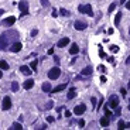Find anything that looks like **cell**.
Returning <instances> with one entry per match:
<instances>
[{
  "label": "cell",
  "instance_id": "cell-13",
  "mask_svg": "<svg viewBox=\"0 0 130 130\" xmlns=\"http://www.w3.org/2000/svg\"><path fill=\"white\" fill-rule=\"evenodd\" d=\"M99 123H101L103 127H108V126H109V123H110V119H109L108 116H103V117H101Z\"/></svg>",
  "mask_w": 130,
  "mask_h": 130
},
{
  "label": "cell",
  "instance_id": "cell-31",
  "mask_svg": "<svg viewBox=\"0 0 130 130\" xmlns=\"http://www.w3.org/2000/svg\"><path fill=\"white\" fill-rule=\"evenodd\" d=\"M120 93H122V96H123V98H126L127 92H126V89H124V88H122V89H120Z\"/></svg>",
  "mask_w": 130,
  "mask_h": 130
},
{
  "label": "cell",
  "instance_id": "cell-27",
  "mask_svg": "<svg viewBox=\"0 0 130 130\" xmlns=\"http://www.w3.org/2000/svg\"><path fill=\"white\" fill-rule=\"evenodd\" d=\"M105 116H113L112 115V112H110V110H109V106H105Z\"/></svg>",
  "mask_w": 130,
  "mask_h": 130
},
{
  "label": "cell",
  "instance_id": "cell-24",
  "mask_svg": "<svg viewBox=\"0 0 130 130\" xmlns=\"http://www.w3.org/2000/svg\"><path fill=\"white\" fill-rule=\"evenodd\" d=\"M59 14L65 16V17H68V16H69V11L67 10V9H64V7H62V9H59Z\"/></svg>",
  "mask_w": 130,
  "mask_h": 130
},
{
  "label": "cell",
  "instance_id": "cell-23",
  "mask_svg": "<svg viewBox=\"0 0 130 130\" xmlns=\"http://www.w3.org/2000/svg\"><path fill=\"white\" fill-rule=\"evenodd\" d=\"M120 20H122V13H117V14H116V18H115V24L119 25L120 24Z\"/></svg>",
  "mask_w": 130,
  "mask_h": 130
},
{
  "label": "cell",
  "instance_id": "cell-9",
  "mask_svg": "<svg viewBox=\"0 0 130 130\" xmlns=\"http://www.w3.org/2000/svg\"><path fill=\"white\" fill-rule=\"evenodd\" d=\"M85 110H86V106L85 105H78V106H75V109H74V113H75V115H83Z\"/></svg>",
  "mask_w": 130,
  "mask_h": 130
},
{
  "label": "cell",
  "instance_id": "cell-16",
  "mask_svg": "<svg viewBox=\"0 0 130 130\" xmlns=\"http://www.w3.org/2000/svg\"><path fill=\"white\" fill-rule=\"evenodd\" d=\"M20 71H21L24 75H30V74L32 72L31 69H30V67H27V65H23V67H20Z\"/></svg>",
  "mask_w": 130,
  "mask_h": 130
},
{
  "label": "cell",
  "instance_id": "cell-15",
  "mask_svg": "<svg viewBox=\"0 0 130 130\" xmlns=\"http://www.w3.org/2000/svg\"><path fill=\"white\" fill-rule=\"evenodd\" d=\"M78 52H79V47H78V45H76V44L74 43L72 45H71V48H69V54L75 55V54H78Z\"/></svg>",
  "mask_w": 130,
  "mask_h": 130
},
{
  "label": "cell",
  "instance_id": "cell-3",
  "mask_svg": "<svg viewBox=\"0 0 130 130\" xmlns=\"http://www.w3.org/2000/svg\"><path fill=\"white\" fill-rule=\"evenodd\" d=\"M59 75H61V69L58 68V67H55V68H51L50 71H48V78L50 79H58L59 78Z\"/></svg>",
  "mask_w": 130,
  "mask_h": 130
},
{
  "label": "cell",
  "instance_id": "cell-34",
  "mask_svg": "<svg viewBox=\"0 0 130 130\" xmlns=\"http://www.w3.org/2000/svg\"><path fill=\"white\" fill-rule=\"evenodd\" d=\"M54 120H55V119L52 117V116H48V117H47V122H48V123H52Z\"/></svg>",
  "mask_w": 130,
  "mask_h": 130
},
{
  "label": "cell",
  "instance_id": "cell-30",
  "mask_svg": "<svg viewBox=\"0 0 130 130\" xmlns=\"http://www.w3.org/2000/svg\"><path fill=\"white\" fill-rule=\"evenodd\" d=\"M110 51H112V52H117V51H119V47H117V45H112V47H110Z\"/></svg>",
  "mask_w": 130,
  "mask_h": 130
},
{
  "label": "cell",
  "instance_id": "cell-7",
  "mask_svg": "<svg viewBox=\"0 0 130 130\" xmlns=\"http://www.w3.org/2000/svg\"><path fill=\"white\" fill-rule=\"evenodd\" d=\"M21 48H23V45H21V43H18V41H16V43H13L9 47V50L11 51V52H18V51H21Z\"/></svg>",
  "mask_w": 130,
  "mask_h": 130
},
{
  "label": "cell",
  "instance_id": "cell-38",
  "mask_svg": "<svg viewBox=\"0 0 130 130\" xmlns=\"http://www.w3.org/2000/svg\"><path fill=\"white\" fill-rule=\"evenodd\" d=\"M37 34H38V31H37V30H32V32H31V37H36Z\"/></svg>",
  "mask_w": 130,
  "mask_h": 130
},
{
  "label": "cell",
  "instance_id": "cell-40",
  "mask_svg": "<svg viewBox=\"0 0 130 130\" xmlns=\"http://www.w3.org/2000/svg\"><path fill=\"white\" fill-rule=\"evenodd\" d=\"M65 116H67V117H71V112H69V110H65Z\"/></svg>",
  "mask_w": 130,
  "mask_h": 130
},
{
  "label": "cell",
  "instance_id": "cell-42",
  "mask_svg": "<svg viewBox=\"0 0 130 130\" xmlns=\"http://www.w3.org/2000/svg\"><path fill=\"white\" fill-rule=\"evenodd\" d=\"M58 16V11L57 10H52V17H57Z\"/></svg>",
  "mask_w": 130,
  "mask_h": 130
},
{
  "label": "cell",
  "instance_id": "cell-41",
  "mask_svg": "<svg viewBox=\"0 0 130 130\" xmlns=\"http://www.w3.org/2000/svg\"><path fill=\"white\" fill-rule=\"evenodd\" d=\"M108 61H109V62H112V64H113V62H115V58H113V57H109V58H108Z\"/></svg>",
  "mask_w": 130,
  "mask_h": 130
},
{
  "label": "cell",
  "instance_id": "cell-14",
  "mask_svg": "<svg viewBox=\"0 0 130 130\" xmlns=\"http://www.w3.org/2000/svg\"><path fill=\"white\" fill-rule=\"evenodd\" d=\"M16 23V17H13V16H10V17H7L6 20L3 21L4 25H13Z\"/></svg>",
  "mask_w": 130,
  "mask_h": 130
},
{
  "label": "cell",
  "instance_id": "cell-44",
  "mask_svg": "<svg viewBox=\"0 0 130 130\" xmlns=\"http://www.w3.org/2000/svg\"><path fill=\"white\" fill-rule=\"evenodd\" d=\"M54 59H55V62H57V64L59 62V57H54Z\"/></svg>",
  "mask_w": 130,
  "mask_h": 130
},
{
  "label": "cell",
  "instance_id": "cell-33",
  "mask_svg": "<svg viewBox=\"0 0 130 130\" xmlns=\"http://www.w3.org/2000/svg\"><path fill=\"white\" fill-rule=\"evenodd\" d=\"M52 106H54V102H52V101H50V102L47 103V109H51Z\"/></svg>",
  "mask_w": 130,
  "mask_h": 130
},
{
  "label": "cell",
  "instance_id": "cell-2",
  "mask_svg": "<svg viewBox=\"0 0 130 130\" xmlns=\"http://www.w3.org/2000/svg\"><path fill=\"white\" fill-rule=\"evenodd\" d=\"M78 10L82 13V14H86V16H93V11H92V6L90 4H81L79 7H78Z\"/></svg>",
  "mask_w": 130,
  "mask_h": 130
},
{
  "label": "cell",
  "instance_id": "cell-11",
  "mask_svg": "<svg viewBox=\"0 0 130 130\" xmlns=\"http://www.w3.org/2000/svg\"><path fill=\"white\" fill-rule=\"evenodd\" d=\"M65 88H67V83H61V85H58V86H55L54 89L50 90V93H57V92H61V90H64Z\"/></svg>",
  "mask_w": 130,
  "mask_h": 130
},
{
  "label": "cell",
  "instance_id": "cell-32",
  "mask_svg": "<svg viewBox=\"0 0 130 130\" xmlns=\"http://www.w3.org/2000/svg\"><path fill=\"white\" fill-rule=\"evenodd\" d=\"M98 48H99V55H101V57L103 58V57H105V52H103V50H102V47H98Z\"/></svg>",
  "mask_w": 130,
  "mask_h": 130
},
{
  "label": "cell",
  "instance_id": "cell-46",
  "mask_svg": "<svg viewBox=\"0 0 130 130\" xmlns=\"http://www.w3.org/2000/svg\"><path fill=\"white\" fill-rule=\"evenodd\" d=\"M124 2H126V0H120L119 3H120V4H122V3H124Z\"/></svg>",
  "mask_w": 130,
  "mask_h": 130
},
{
  "label": "cell",
  "instance_id": "cell-39",
  "mask_svg": "<svg viewBox=\"0 0 130 130\" xmlns=\"http://www.w3.org/2000/svg\"><path fill=\"white\" fill-rule=\"evenodd\" d=\"M54 54V48H50V50H48V55H52Z\"/></svg>",
  "mask_w": 130,
  "mask_h": 130
},
{
  "label": "cell",
  "instance_id": "cell-22",
  "mask_svg": "<svg viewBox=\"0 0 130 130\" xmlns=\"http://www.w3.org/2000/svg\"><path fill=\"white\" fill-rule=\"evenodd\" d=\"M0 69H9V64L4 59H0Z\"/></svg>",
  "mask_w": 130,
  "mask_h": 130
},
{
  "label": "cell",
  "instance_id": "cell-21",
  "mask_svg": "<svg viewBox=\"0 0 130 130\" xmlns=\"http://www.w3.org/2000/svg\"><path fill=\"white\" fill-rule=\"evenodd\" d=\"M21 129H23V126L20 123H13L11 127H10V130H21Z\"/></svg>",
  "mask_w": 130,
  "mask_h": 130
},
{
  "label": "cell",
  "instance_id": "cell-10",
  "mask_svg": "<svg viewBox=\"0 0 130 130\" xmlns=\"http://www.w3.org/2000/svg\"><path fill=\"white\" fill-rule=\"evenodd\" d=\"M68 44H69V38H68V37H64V38H61V40L57 43V47L64 48L65 45H68Z\"/></svg>",
  "mask_w": 130,
  "mask_h": 130
},
{
  "label": "cell",
  "instance_id": "cell-36",
  "mask_svg": "<svg viewBox=\"0 0 130 130\" xmlns=\"http://www.w3.org/2000/svg\"><path fill=\"white\" fill-rule=\"evenodd\" d=\"M115 109H116V115L119 116V115H120V113H122V109H120V108H119V106H117V108H115Z\"/></svg>",
  "mask_w": 130,
  "mask_h": 130
},
{
  "label": "cell",
  "instance_id": "cell-17",
  "mask_svg": "<svg viewBox=\"0 0 130 130\" xmlns=\"http://www.w3.org/2000/svg\"><path fill=\"white\" fill-rule=\"evenodd\" d=\"M81 72H82V75H83V76L90 75V74H92V67H85V68H83Z\"/></svg>",
  "mask_w": 130,
  "mask_h": 130
},
{
  "label": "cell",
  "instance_id": "cell-18",
  "mask_svg": "<svg viewBox=\"0 0 130 130\" xmlns=\"http://www.w3.org/2000/svg\"><path fill=\"white\" fill-rule=\"evenodd\" d=\"M75 95H76L75 88H71V89H69V92H68V95H67V98H68V99H74V98H75Z\"/></svg>",
  "mask_w": 130,
  "mask_h": 130
},
{
  "label": "cell",
  "instance_id": "cell-43",
  "mask_svg": "<svg viewBox=\"0 0 130 130\" xmlns=\"http://www.w3.org/2000/svg\"><path fill=\"white\" fill-rule=\"evenodd\" d=\"M101 81L102 82H106V76H101Z\"/></svg>",
  "mask_w": 130,
  "mask_h": 130
},
{
  "label": "cell",
  "instance_id": "cell-1",
  "mask_svg": "<svg viewBox=\"0 0 130 130\" xmlns=\"http://www.w3.org/2000/svg\"><path fill=\"white\" fill-rule=\"evenodd\" d=\"M18 41V32L16 30H7L4 31L2 36H0V50L2 51H6L9 50L13 43Z\"/></svg>",
  "mask_w": 130,
  "mask_h": 130
},
{
  "label": "cell",
  "instance_id": "cell-25",
  "mask_svg": "<svg viewBox=\"0 0 130 130\" xmlns=\"http://www.w3.org/2000/svg\"><path fill=\"white\" fill-rule=\"evenodd\" d=\"M18 88H20V86H18V82H13V83H11V90H13V92H17Z\"/></svg>",
  "mask_w": 130,
  "mask_h": 130
},
{
  "label": "cell",
  "instance_id": "cell-8",
  "mask_svg": "<svg viewBox=\"0 0 130 130\" xmlns=\"http://www.w3.org/2000/svg\"><path fill=\"white\" fill-rule=\"evenodd\" d=\"M2 108H3V110H9V109L11 108V99L9 96L3 98V106H2Z\"/></svg>",
  "mask_w": 130,
  "mask_h": 130
},
{
  "label": "cell",
  "instance_id": "cell-5",
  "mask_svg": "<svg viewBox=\"0 0 130 130\" xmlns=\"http://www.w3.org/2000/svg\"><path fill=\"white\" fill-rule=\"evenodd\" d=\"M18 10L21 11V16L28 14V3H25V2H18Z\"/></svg>",
  "mask_w": 130,
  "mask_h": 130
},
{
  "label": "cell",
  "instance_id": "cell-4",
  "mask_svg": "<svg viewBox=\"0 0 130 130\" xmlns=\"http://www.w3.org/2000/svg\"><path fill=\"white\" fill-rule=\"evenodd\" d=\"M108 105H109V108H112V109L117 108V106H119V98L116 96V95H112V96L109 98Z\"/></svg>",
  "mask_w": 130,
  "mask_h": 130
},
{
  "label": "cell",
  "instance_id": "cell-19",
  "mask_svg": "<svg viewBox=\"0 0 130 130\" xmlns=\"http://www.w3.org/2000/svg\"><path fill=\"white\" fill-rule=\"evenodd\" d=\"M37 67H38V59H34V61L30 64V68H31L32 72H36V71H37Z\"/></svg>",
  "mask_w": 130,
  "mask_h": 130
},
{
  "label": "cell",
  "instance_id": "cell-28",
  "mask_svg": "<svg viewBox=\"0 0 130 130\" xmlns=\"http://www.w3.org/2000/svg\"><path fill=\"white\" fill-rule=\"evenodd\" d=\"M40 3L43 4V7H48L50 6V2L48 0H40Z\"/></svg>",
  "mask_w": 130,
  "mask_h": 130
},
{
  "label": "cell",
  "instance_id": "cell-12",
  "mask_svg": "<svg viewBox=\"0 0 130 130\" xmlns=\"http://www.w3.org/2000/svg\"><path fill=\"white\" fill-rule=\"evenodd\" d=\"M23 86H24V89H31L32 86H34V79H31V78H30V79H27L25 81L24 83H23Z\"/></svg>",
  "mask_w": 130,
  "mask_h": 130
},
{
  "label": "cell",
  "instance_id": "cell-47",
  "mask_svg": "<svg viewBox=\"0 0 130 130\" xmlns=\"http://www.w3.org/2000/svg\"><path fill=\"white\" fill-rule=\"evenodd\" d=\"M2 76H3V72H2V69H0V78H2Z\"/></svg>",
  "mask_w": 130,
  "mask_h": 130
},
{
  "label": "cell",
  "instance_id": "cell-37",
  "mask_svg": "<svg viewBox=\"0 0 130 130\" xmlns=\"http://www.w3.org/2000/svg\"><path fill=\"white\" fill-rule=\"evenodd\" d=\"M99 71H102V72H106V68L103 67V65H99Z\"/></svg>",
  "mask_w": 130,
  "mask_h": 130
},
{
  "label": "cell",
  "instance_id": "cell-45",
  "mask_svg": "<svg viewBox=\"0 0 130 130\" xmlns=\"http://www.w3.org/2000/svg\"><path fill=\"white\" fill-rule=\"evenodd\" d=\"M4 14V10H3V9H0V16H3Z\"/></svg>",
  "mask_w": 130,
  "mask_h": 130
},
{
  "label": "cell",
  "instance_id": "cell-35",
  "mask_svg": "<svg viewBox=\"0 0 130 130\" xmlns=\"http://www.w3.org/2000/svg\"><path fill=\"white\" fill-rule=\"evenodd\" d=\"M78 124H79V127H83V126H85V120H82V119H81L79 122H78Z\"/></svg>",
  "mask_w": 130,
  "mask_h": 130
},
{
  "label": "cell",
  "instance_id": "cell-26",
  "mask_svg": "<svg viewBox=\"0 0 130 130\" xmlns=\"http://www.w3.org/2000/svg\"><path fill=\"white\" fill-rule=\"evenodd\" d=\"M117 127H119V130H123V129H126V124H124V122H123V120H119Z\"/></svg>",
  "mask_w": 130,
  "mask_h": 130
},
{
  "label": "cell",
  "instance_id": "cell-20",
  "mask_svg": "<svg viewBox=\"0 0 130 130\" xmlns=\"http://www.w3.org/2000/svg\"><path fill=\"white\" fill-rule=\"evenodd\" d=\"M43 90L44 92H50L51 90V83L50 82H44L43 83Z\"/></svg>",
  "mask_w": 130,
  "mask_h": 130
},
{
  "label": "cell",
  "instance_id": "cell-6",
  "mask_svg": "<svg viewBox=\"0 0 130 130\" xmlns=\"http://www.w3.org/2000/svg\"><path fill=\"white\" fill-rule=\"evenodd\" d=\"M74 27H75V30H78V31H83V30H86L88 24L85 21H81V20H76L75 23H74Z\"/></svg>",
  "mask_w": 130,
  "mask_h": 130
},
{
  "label": "cell",
  "instance_id": "cell-29",
  "mask_svg": "<svg viewBox=\"0 0 130 130\" xmlns=\"http://www.w3.org/2000/svg\"><path fill=\"white\" fill-rule=\"evenodd\" d=\"M115 9H116V3H112L110 6H109V10H108V11H109V13H112Z\"/></svg>",
  "mask_w": 130,
  "mask_h": 130
}]
</instances>
